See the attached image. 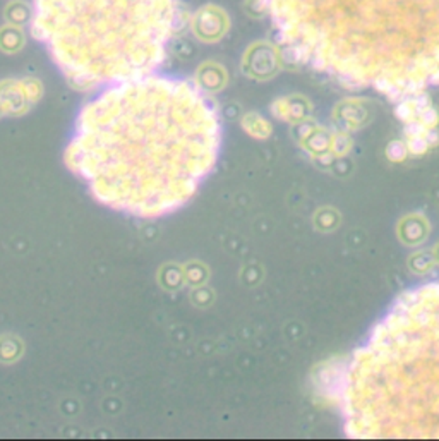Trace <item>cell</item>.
<instances>
[{
	"label": "cell",
	"mask_w": 439,
	"mask_h": 441,
	"mask_svg": "<svg viewBox=\"0 0 439 441\" xmlns=\"http://www.w3.org/2000/svg\"><path fill=\"white\" fill-rule=\"evenodd\" d=\"M216 143L215 110L199 88L153 73L95 91L75 117L64 158L96 203L150 220L194 194Z\"/></svg>",
	"instance_id": "cell-1"
},
{
	"label": "cell",
	"mask_w": 439,
	"mask_h": 441,
	"mask_svg": "<svg viewBox=\"0 0 439 441\" xmlns=\"http://www.w3.org/2000/svg\"><path fill=\"white\" fill-rule=\"evenodd\" d=\"M300 62L346 84L410 93L439 83V0H263Z\"/></svg>",
	"instance_id": "cell-2"
},
{
	"label": "cell",
	"mask_w": 439,
	"mask_h": 441,
	"mask_svg": "<svg viewBox=\"0 0 439 441\" xmlns=\"http://www.w3.org/2000/svg\"><path fill=\"white\" fill-rule=\"evenodd\" d=\"M180 0H33L31 29L69 84L98 91L153 74Z\"/></svg>",
	"instance_id": "cell-3"
},
{
	"label": "cell",
	"mask_w": 439,
	"mask_h": 441,
	"mask_svg": "<svg viewBox=\"0 0 439 441\" xmlns=\"http://www.w3.org/2000/svg\"><path fill=\"white\" fill-rule=\"evenodd\" d=\"M230 28L228 14L218 5H204L195 12L192 19V29L202 42H216L223 38Z\"/></svg>",
	"instance_id": "cell-4"
},
{
	"label": "cell",
	"mask_w": 439,
	"mask_h": 441,
	"mask_svg": "<svg viewBox=\"0 0 439 441\" xmlns=\"http://www.w3.org/2000/svg\"><path fill=\"white\" fill-rule=\"evenodd\" d=\"M280 62V53H278L276 47L270 45V43H252L249 50L244 57V64H246V71L252 76L264 78L273 74L274 67Z\"/></svg>",
	"instance_id": "cell-5"
}]
</instances>
